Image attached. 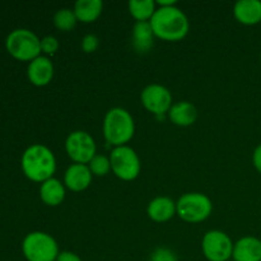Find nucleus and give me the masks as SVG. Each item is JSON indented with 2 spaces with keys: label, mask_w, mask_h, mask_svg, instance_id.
<instances>
[{
  "label": "nucleus",
  "mask_w": 261,
  "mask_h": 261,
  "mask_svg": "<svg viewBox=\"0 0 261 261\" xmlns=\"http://www.w3.org/2000/svg\"><path fill=\"white\" fill-rule=\"evenodd\" d=\"M233 242L222 231H209L204 234L201 250L209 261H228L233 254Z\"/></svg>",
  "instance_id": "1a4fd4ad"
},
{
  "label": "nucleus",
  "mask_w": 261,
  "mask_h": 261,
  "mask_svg": "<svg viewBox=\"0 0 261 261\" xmlns=\"http://www.w3.org/2000/svg\"><path fill=\"white\" fill-rule=\"evenodd\" d=\"M260 24H261V23H260Z\"/></svg>",
  "instance_id": "c756f323"
},
{
  "label": "nucleus",
  "mask_w": 261,
  "mask_h": 261,
  "mask_svg": "<svg viewBox=\"0 0 261 261\" xmlns=\"http://www.w3.org/2000/svg\"><path fill=\"white\" fill-rule=\"evenodd\" d=\"M260 63H261V54H260Z\"/></svg>",
  "instance_id": "c85d7f7f"
},
{
  "label": "nucleus",
  "mask_w": 261,
  "mask_h": 261,
  "mask_svg": "<svg viewBox=\"0 0 261 261\" xmlns=\"http://www.w3.org/2000/svg\"><path fill=\"white\" fill-rule=\"evenodd\" d=\"M142 105L154 115H163L172 107V94L161 84H149L142 92Z\"/></svg>",
  "instance_id": "9d476101"
},
{
  "label": "nucleus",
  "mask_w": 261,
  "mask_h": 261,
  "mask_svg": "<svg viewBox=\"0 0 261 261\" xmlns=\"http://www.w3.org/2000/svg\"><path fill=\"white\" fill-rule=\"evenodd\" d=\"M135 124L132 115L121 107L107 111L103 119V135L109 144L116 147L126 145L134 137Z\"/></svg>",
  "instance_id": "7ed1b4c3"
},
{
  "label": "nucleus",
  "mask_w": 261,
  "mask_h": 261,
  "mask_svg": "<svg viewBox=\"0 0 261 261\" xmlns=\"http://www.w3.org/2000/svg\"><path fill=\"white\" fill-rule=\"evenodd\" d=\"M103 9V3L101 0H78L74 5V13L79 22L93 23L98 19Z\"/></svg>",
  "instance_id": "6ab92c4d"
},
{
  "label": "nucleus",
  "mask_w": 261,
  "mask_h": 261,
  "mask_svg": "<svg viewBox=\"0 0 261 261\" xmlns=\"http://www.w3.org/2000/svg\"><path fill=\"white\" fill-rule=\"evenodd\" d=\"M25 177L35 182H45L53 178L56 171V160L51 149L42 144H33L24 150L20 161Z\"/></svg>",
  "instance_id": "f03ea898"
},
{
  "label": "nucleus",
  "mask_w": 261,
  "mask_h": 261,
  "mask_svg": "<svg viewBox=\"0 0 261 261\" xmlns=\"http://www.w3.org/2000/svg\"><path fill=\"white\" fill-rule=\"evenodd\" d=\"M154 37L149 22H137L133 27V46L138 53H148L152 48Z\"/></svg>",
  "instance_id": "f3484780"
},
{
  "label": "nucleus",
  "mask_w": 261,
  "mask_h": 261,
  "mask_svg": "<svg viewBox=\"0 0 261 261\" xmlns=\"http://www.w3.org/2000/svg\"><path fill=\"white\" fill-rule=\"evenodd\" d=\"M168 117L171 121L177 126H190L196 121L198 117V111L195 106L188 101L176 102L168 111Z\"/></svg>",
  "instance_id": "dca6fc26"
},
{
  "label": "nucleus",
  "mask_w": 261,
  "mask_h": 261,
  "mask_svg": "<svg viewBox=\"0 0 261 261\" xmlns=\"http://www.w3.org/2000/svg\"><path fill=\"white\" fill-rule=\"evenodd\" d=\"M228 261H229V260H228Z\"/></svg>",
  "instance_id": "7c9ffc66"
},
{
  "label": "nucleus",
  "mask_w": 261,
  "mask_h": 261,
  "mask_svg": "<svg viewBox=\"0 0 261 261\" xmlns=\"http://www.w3.org/2000/svg\"><path fill=\"white\" fill-rule=\"evenodd\" d=\"M233 261H261V240L254 236L240 239L233 246Z\"/></svg>",
  "instance_id": "ddd939ff"
},
{
  "label": "nucleus",
  "mask_w": 261,
  "mask_h": 261,
  "mask_svg": "<svg viewBox=\"0 0 261 261\" xmlns=\"http://www.w3.org/2000/svg\"><path fill=\"white\" fill-rule=\"evenodd\" d=\"M149 23L155 37L171 42L185 38L190 30L188 17L177 7L158 8Z\"/></svg>",
  "instance_id": "f257e3e1"
},
{
  "label": "nucleus",
  "mask_w": 261,
  "mask_h": 261,
  "mask_svg": "<svg viewBox=\"0 0 261 261\" xmlns=\"http://www.w3.org/2000/svg\"><path fill=\"white\" fill-rule=\"evenodd\" d=\"M92 172L89 170L88 165H81V163H74L69 166L64 175V184L66 188L71 191H84L89 188L92 182Z\"/></svg>",
  "instance_id": "f8f14e48"
},
{
  "label": "nucleus",
  "mask_w": 261,
  "mask_h": 261,
  "mask_svg": "<svg viewBox=\"0 0 261 261\" xmlns=\"http://www.w3.org/2000/svg\"><path fill=\"white\" fill-rule=\"evenodd\" d=\"M27 75L31 83L36 87H45L50 84L54 76V65L46 56H38L28 65Z\"/></svg>",
  "instance_id": "9b49d317"
},
{
  "label": "nucleus",
  "mask_w": 261,
  "mask_h": 261,
  "mask_svg": "<svg viewBox=\"0 0 261 261\" xmlns=\"http://www.w3.org/2000/svg\"><path fill=\"white\" fill-rule=\"evenodd\" d=\"M213 211L212 200L200 193H188L176 203V213L188 223H200L205 221Z\"/></svg>",
  "instance_id": "423d86ee"
},
{
  "label": "nucleus",
  "mask_w": 261,
  "mask_h": 261,
  "mask_svg": "<svg viewBox=\"0 0 261 261\" xmlns=\"http://www.w3.org/2000/svg\"><path fill=\"white\" fill-rule=\"evenodd\" d=\"M56 261H82L81 257L78 256L76 254H74V252H70V251H63L59 254L58 259Z\"/></svg>",
  "instance_id": "a878e982"
},
{
  "label": "nucleus",
  "mask_w": 261,
  "mask_h": 261,
  "mask_svg": "<svg viewBox=\"0 0 261 261\" xmlns=\"http://www.w3.org/2000/svg\"><path fill=\"white\" fill-rule=\"evenodd\" d=\"M147 214L154 222H167L176 214V203L167 196H158L148 204Z\"/></svg>",
  "instance_id": "2eb2a0df"
},
{
  "label": "nucleus",
  "mask_w": 261,
  "mask_h": 261,
  "mask_svg": "<svg viewBox=\"0 0 261 261\" xmlns=\"http://www.w3.org/2000/svg\"><path fill=\"white\" fill-rule=\"evenodd\" d=\"M59 50V41L54 36H46L41 40V51L47 55H54Z\"/></svg>",
  "instance_id": "5701e85b"
},
{
  "label": "nucleus",
  "mask_w": 261,
  "mask_h": 261,
  "mask_svg": "<svg viewBox=\"0 0 261 261\" xmlns=\"http://www.w3.org/2000/svg\"><path fill=\"white\" fill-rule=\"evenodd\" d=\"M76 22H78V19H76L74 10L66 9V8L58 10L55 15H54V24H55V27L58 30L64 31V32L73 30L75 27Z\"/></svg>",
  "instance_id": "412c9836"
},
{
  "label": "nucleus",
  "mask_w": 261,
  "mask_h": 261,
  "mask_svg": "<svg viewBox=\"0 0 261 261\" xmlns=\"http://www.w3.org/2000/svg\"><path fill=\"white\" fill-rule=\"evenodd\" d=\"M99 46V40L97 36L94 35H87L84 36V38L82 40V48H83L84 53L92 54L98 48Z\"/></svg>",
  "instance_id": "393cba45"
},
{
  "label": "nucleus",
  "mask_w": 261,
  "mask_h": 261,
  "mask_svg": "<svg viewBox=\"0 0 261 261\" xmlns=\"http://www.w3.org/2000/svg\"><path fill=\"white\" fill-rule=\"evenodd\" d=\"M111 171L122 181H133L140 173V160L137 152L127 145L116 147L110 155Z\"/></svg>",
  "instance_id": "0eeeda50"
},
{
  "label": "nucleus",
  "mask_w": 261,
  "mask_h": 261,
  "mask_svg": "<svg viewBox=\"0 0 261 261\" xmlns=\"http://www.w3.org/2000/svg\"><path fill=\"white\" fill-rule=\"evenodd\" d=\"M88 167L91 170L92 175L103 177L111 170V162H110V158L106 157V155L96 154L92 158L91 162L88 163Z\"/></svg>",
  "instance_id": "4be33fe9"
},
{
  "label": "nucleus",
  "mask_w": 261,
  "mask_h": 261,
  "mask_svg": "<svg viewBox=\"0 0 261 261\" xmlns=\"http://www.w3.org/2000/svg\"><path fill=\"white\" fill-rule=\"evenodd\" d=\"M252 163H254L257 172L261 173V144L255 148L254 154H252Z\"/></svg>",
  "instance_id": "bb28decb"
},
{
  "label": "nucleus",
  "mask_w": 261,
  "mask_h": 261,
  "mask_svg": "<svg viewBox=\"0 0 261 261\" xmlns=\"http://www.w3.org/2000/svg\"><path fill=\"white\" fill-rule=\"evenodd\" d=\"M233 15L241 24H259L261 23V2L260 0H240L234 4Z\"/></svg>",
  "instance_id": "4468645a"
},
{
  "label": "nucleus",
  "mask_w": 261,
  "mask_h": 261,
  "mask_svg": "<svg viewBox=\"0 0 261 261\" xmlns=\"http://www.w3.org/2000/svg\"><path fill=\"white\" fill-rule=\"evenodd\" d=\"M150 261H178L176 255L166 247H160L150 256Z\"/></svg>",
  "instance_id": "b1692460"
},
{
  "label": "nucleus",
  "mask_w": 261,
  "mask_h": 261,
  "mask_svg": "<svg viewBox=\"0 0 261 261\" xmlns=\"http://www.w3.org/2000/svg\"><path fill=\"white\" fill-rule=\"evenodd\" d=\"M96 143L87 132L76 130L70 133L65 140V150L74 163L88 165L96 155Z\"/></svg>",
  "instance_id": "6e6552de"
},
{
  "label": "nucleus",
  "mask_w": 261,
  "mask_h": 261,
  "mask_svg": "<svg viewBox=\"0 0 261 261\" xmlns=\"http://www.w3.org/2000/svg\"><path fill=\"white\" fill-rule=\"evenodd\" d=\"M40 198L46 205L58 206L65 199V188L60 181L53 177L41 184Z\"/></svg>",
  "instance_id": "a211bd4d"
},
{
  "label": "nucleus",
  "mask_w": 261,
  "mask_h": 261,
  "mask_svg": "<svg viewBox=\"0 0 261 261\" xmlns=\"http://www.w3.org/2000/svg\"><path fill=\"white\" fill-rule=\"evenodd\" d=\"M5 46L10 55L19 61H32L41 56V40L30 30L18 28L8 35Z\"/></svg>",
  "instance_id": "20e7f679"
},
{
  "label": "nucleus",
  "mask_w": 261,
  "mask_h": 261,
  "mask_svg": "<svg viewBox=\"0 0 261 261\" xmlns=\"http://www.w3.org/2000/svg\"><path fill=\"white\" fill-rule=\"evenodd\" d=\"M22 251L27 261H56L59 246L55 239L45 232H31L24 237Z\"/></svg>",
  "instance_id": "39448f33"
},
{
  "label": "nucleus",
  "mask_w": 261,
  "mask_h": 261,
  "mask_svg": "<svg viewBox=\"0 0 261 261\" xmlns=\"http://www.w3.org/2000/svg\"><path fill=\"white\" fill-rule=\"evenodd\" d=\"M155 4L160 5V8H167V7H175L176 2L175 0H167V2H166V0H158Z\"/></svg>",
  "instance_id": "cd10ccee"
},
{
  "label": "nucleus",
  "mask_w": 261,
  "mask_h": 261,
  "mask_svg": "<svg viewBox=\"0 0 261 261\" xmlns=\"http://www.w3.org/2000/svg\"><path fill=\"white\" fill-rule=\"evenodd\" d=\"M155 3L153 0H132L129 2V12L137 22H149L155 13Z\"/></svg>",
  "instance_id": "aec40b11"
}]
</instances>
